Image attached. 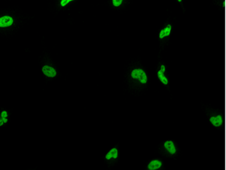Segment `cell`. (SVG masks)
I'll use <instances>...</instances> for the list:
<instances>
[{
  "label": "cell",
  "instance_id": "obj_1",
  "mask_svg": "<svg viewBox=\"0 0 226 170\" xmlns=\"http://www.w3.org/2000/svg\"><path fill=\"white\" fill-rule=\"evenodd\" d=\"M132 78L140 80L142 83L145 84L147 83V76L145 73L141 69H135L131 73Z\"/></svg>",
  "mask_w": 226,
  "mask_h": 170
},
{
  "label": "cell",
  "instance_id": "obj_2",
  "mask_svg": "<svg viewBox=\"0 0 226 170\" xmlns=\"http://www.w3.org/2000/svg\"><path fill=\"white\" fill-rule=\"evenodd\" d=\"M13 22V18L9 17V16H4V17L0 18V27L12 26Z\"/></svg>",
  "mask_w": 226,
  "mask_h": 170
},
{
  "label": "cell",
  "instance_id": "obj_3",
  "mask_svg": "<svg viewBox=\"0 0 226 170\" xmlns=\"http://www.w3.org/2000/svg\"><path fill=\"white\" fill-rule=\"evenodd\" d=\"M42 72L45 76H48V77H54L56 75V70L52 67L49 66H44L42 67Z\"/></svg>",
  "mask_w": 226,
  "mask_h": 170
},
{
  "label": "cell",
  "instance_id": "obj_4",
  "mask_svg": "<svg viewBox=\"0 0 226 170\" xmlns=\"http://www.w3.org/2000/svg\"><path fill=\"white\" fill-rule=\"evenodd\" d=\"M165 71V67L164 65L161 66V69L158 72V77L161 80V82L165 85H167L168 84V80L167 77L164 75V73Z\"/></svg>",
  "mask_w": 226,
  "mask_h": 170
},
{
  "label": "cell",
  "instance_id": "obj_5",
  "mask_svg": "<svg viewBox=\"0 0 226 170\" xmlns=\"http://www.w3.org/2000/svg\"><path fill=\"white\" fill-rule=\"evenodd\" d=\"M165 148L168 151V152L171 154H174L176 153V148H175V146L174 142L172 141H167L165 143Z\"/></svg>",
  "mask_w": 226,
  "mask_h": 170
},
{
  "label": "cell",
  "instance_id": "obj_6",
  "mask_svg": "<svg viewBox=\"0 0 226 170\" xmlns=\"http://www.w3.org/2000/svg\"><path fill=\"white\" fill-rule=\"evenodd\" d=\"M209 121L211 122V123H212L214 126L218 127L220 126L222 124V118L221 116H212V117L209 119Z\"/></svg>",
  "mask_w": 226,
  "mask_h": 170
},
{
  "label": "cell",
  "instance_id": "obj_7",
  "mask_svg": "<svg viewBox=\"0 0 226 170\" xmlns=\"http://www.w3.org/2000/svg\"><path fill=\"white\" fill-rule=\"evenodd\" d=\"M162 165L161 162L159 160H152V162L148 165L149 169L150 170H155L159 169Z\"/></svg>",
  "mask_w": 226,
  "mask_h": 170
},
{
  "label": "cell",
  "instance_id": "obj_8",
  "mask_svg": "<svg viewBox=\"0 0 226 170\" xmlns=\"http://www.w3.org/2000/svg\"><path fill=\"white\" fill-rule=\"evenodd\" d=\"M170 31H171V25L168 24L165 29H163V30L160 32V34H159L160 39H163L164 37L168 36L170 34Z\"/></svg>",
  "mask_w": 226,
  "mask_h": 170
},
{
  "label": "cell",
  "instance_id": "obj_9",
  "mask_svg": "<svg viewBox=\"0 0 226 170\" xmlns=\"http://www.w3.org/2000/svg\"><path fill=\"white\" fill-rule=\"evenodd\" d=\"M117 157H118V151L116 148H112L108 153H107L106 156V158L107 160H110L111 158L116 159Z\"/></svg>",
  "mask_w": 226,
  "mask_h": 170
},
{
  "label": "cell",
  "instance_id": "obj_10",
  "mask_svg": "<svg viewBox=\"0 0 226 170\" xmlns=\"http://www.w3.org/2000/svg\"><path fill=\"white\" fill-rule=\"evenodd\" d=\"M7 116H8V115H7L6 111H2V113H1L2 118L1 119L3 120V122H8V120H7V118H6Z\"/></svg>",
  "mask_w": 226,
  "mask_h": 170
},
{
  "label": "cell",
  "instance_id": "obj_11",
  "mask_svg": "<svg viewBox=\"0 0 226 170\" xmlns=\"http://www.w3.org/2000/svg\"><path fill=\"white\" fill-rule=\"evenodd\" d=\"M122 1L123 0H112V3L113 5L115 7H118L121 5V4L122 3Z\"/></svg>",
  "mask_w": 226,
  "mask_h": 170
},
{
  "label": "cell",
  "instance_id": "obj_12",
  "mask_svg": "<svg viewBox=\"0 0 226 170\" xmlns=\"http://www.w3.org/2000/svg\"><path fill=\"white\" fill-rule=\"evenodd\" d=\"M72 1H73V0H61V6L64 7L67 4H68L69 3H70V2H72Z\"/></svg>",
  "mask_w": 226,
  "mask_h": 170
},
{
  "label": "cell",
  "instance_id": "obj_13",
  "mask_svg": "<svg viewBox=\"0 0 226 170\" xmlns=\"http://www.w3.org/2000/svg\"><path fill=\"white\" fill-rule=\"evenodd\" d=\"M3 123H4V122H3V120H2V119H0V126H2Z\"/></svg>",
  "mask_w": 226,
  "mask_h": 170
},
{
  "label": "cell",
  "instance_id": "obj_14",
  "mask_svg": "<svg viewBox=\"0 0 226 170\" xmlns=\"http://www.w3.org/2000/svg\"><path fill=\"white\" fill-rule=\"evenodd\" d=\"M225 1L224 2V3H223V7H225Z\"/></svg>",
  "mask_w": 226,
  "mask_h": 170
},
{
  "label": "cell",
  "instance_id": "obj_15",
  "mask_svg": "<svg viewBox=\"0 0 226 170\" xmlns=\"http://www.w3.org/2000/svg\"><path fill=\"white\" fill-rule=\"evenodd\" d=\"M178 1H179V2H182V0H178Z\"/></svg>",
  "mask_w": 226,
  "mask_h": 170
}]
</instances>
